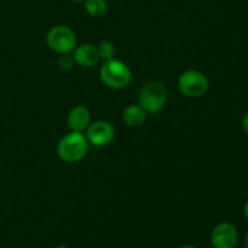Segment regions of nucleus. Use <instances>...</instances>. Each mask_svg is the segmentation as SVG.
Returning <instances> with one entry per match:
<instances>
[{
    "instance_id": "obj_16",
    "label": "nucleus",
    "mask_w": 248,
    "mask_h": 248,
    "mask_svg": "<svg viewBox=\"0 0 248 248\" xmlns=\"http://www.w3.org/2000/svg\"><path fill=\"white\" fill-rule=\"evenodd\" d=\"M178 248H196V247L193 246V245H182V246Z\"/></svg>"
},
{
    "instance_id": "obj_18",
    "label": "nucleus",
    "mask_w": 248,
    "mask_h": 248,
    "mask_svg": "<svg viewBox=\"0 0 248 248\" xmlns=\"http://www.w3.org/2000/svg\"><path fill=\"white\" fill-rule=\"evenodd\" d=\"M56 248H68V247H65V246H63V245H61V246H57Z\"/></svg>"
},
{
    "instance_id": "obj_5",
    "label": "nucleus",
    "mask_w": 248,
    "mask_h": 248,
    "mask_svg": "<svg viewBox=\"0 0 248 248\" xmlns=\"http://www.w3.org/2000/svg\"><path fill=\"white\" fill-rule=\"evenodd\" d=\"M46 43L52 51L57 53H69L77 46V35L69 28L60 24L48 31Z\"/></svg>"
},
{
    "instance_id": "obj_13",
    "label": "nucleus",
    "mask_w": 248,
    "mask_h": 248,
    "mask_svg": "<svg viewBox=\"0 0 248 248\" xmlns=\"http://www.w3.org/2000/svg\"><path fill=\"white\" fill-rule=\"evenodd\" d=\"M58 67L61 68L62 70H70L73 67H74V57H73L72 55H69V53H61V56L58 57Z\"/></svg>"
},
{
    "instance_id": "obj_15",
    "label": "nucleus",
    "mask_w": 248,
    "mask_h": 248,
    "mask_svg": "<svg viewBox=\"0 0 248 248\" xmlns=\"http://www.w3.org/2000/svg\"><path fill=\"white\" fill-rule=\"evenodd\" d=\"M244 216H245V218L248 220V201L245 203V206H244Z\"/></svg>"
},
{
    "instance_id": "obj_10",
    "label": "nucleus",
    "mask_w": 248,
    "mask_h": 248,
    "mask_svg": "<svg viewBox=\"0 0 248 248\" xmlns=\"http://www.w3.org/2000/svg\"><path fill=\"white\" fill-rule=\"evenodd\" d=\"M123 120L124 123L131 127H137L140 126L145 120H147V111L140 106H128L123 111Z\"/></svg>"
},
{
    "instance_id": "obj_3",
    "label": "nucleus",
    "mask_w": 248,
    "mask_h": 248,
    "mask_svg": "<svg viewBox=\"0 0 248 248\" xmlns=\"http://www.w3.org/2000/svg\"><path fill=\"white\" fill-rule=\"evenodd\" d=\"M167 102V90L159 81H150L144 85L138 96V103L147 113H159Z\"/></svg>"
},
{
    "instance_id": "obj_7",
    "label": "nucleus",
    "mask_w": 248,
    "mask_h": 248,
    "mask_svg": "<svg viewBox=\"0 0 248 248\" xmlns=\"http://www.w3.org/2000/svg\"><path fill=\"white\" fill-rule=\"evenodd\" d=\"M115 137L114 127L108 121H94L86 130V138L94 147H106L110 144Z\"/></svg>"
},
{
    "instance_id": "obj_11",
    "label": "nucleus",
    "mask_w": 248,
    "mask_h": 248,
    "mask_svg": "<svg viewBox=\"0 0 248 248\" xmlns=\"http://www.w3.org/2000/svg\"><path fill=\"white\" fill-rule=\"evenodd\" d=\"M85 10L90 16L99 18L106 15L108 5L106 0H85Z\"/></svg>"
},
{
    "instance_id": "obj_9",
    "label": "nucleus",
    "mask_w": 248,
    "mask_h": 248,
    "mask_svg": "<svg viewBox=\"0 0 248 248\" xmlns=\"http://www.w3.org/2000/svg\"><path fill=\"white\" fill-rule=\"evenodd\" d=\"M73 57H74L75 63H78L80 67L84 68L93 67L99 61L97 47L91 45V44H84V45H80L77 48H74Z\"/></svg>"
},
{
    "instance_id": "obj_14",
    "label": "nucleus",
    "mask_w": 248,
    "mask_h": 248,
    "mask_svg": "<svg viewBox=\"0 0 248 248\" xmlns=\"http://www.w3.org/2000/svg\"><path fill=\"white\" fill-rule=\"evenodd\" d=\"M242 128L245 130V132L248 133V113L245 114L244 119H242Z\"/></svg>"
},
{
    "instance_id": "obj_17",
    "label": "nucleus",
    "mask_w": 248,
    "mask_h": 248,
    "mask_svg": "<svg viewBox=\"0 0 248 248\" xmlns=\"http://www.w3.org/2000/svg\"><path fill=\"white\" fill-rule=\"evenodd\" d=\"M245 247L248 248V232H247V235H246V239H245Z\"/></svg>"
},
{
    "instance_id": "obj_12",
    "label": "nucleus",
    "mask_w": 248,
    "mask_h": 248,
    "mask_svg": "<svg viewBox=\"0 0 248 248\" xmlns=\"http://www.w3.org/2000/svg\"><path fill=\"white\" fill-rule=\"evenodd\" d=\"M97 51H98L99 60L104 61V62L114 60V57H115V47H114V45L110 41H102V43H99Z\"/></svg>"
},
{
    "instance_id": "obj_19",
    "label": "nucleus",
    "mask_w": 248,
    "mask_h": 248,
    "mask_svg": "<svg viewBox=\"0 0 248 248\" xmlns=\"http://www.w3.org/2000/svg\"><path fill=\"white\" fill-rule=\"evenodd\" d=\"M73 1H77V2H81V1H85V0H73Z\"/></svg>"
},
{
    "instance_id": "obj_1",
    "label": "nucleus",
    "mask_w": 248,
    "mask_h": 248,
    "mask_svg": "<svg viewBox=\"0 0 248 248\" xmlns=\"http://www.w3.org/2000/svg\"><path fill=\"white\" fill-rule=\"evenodd\" d=\"M89 140L82 132L72 131L60 140L57 145V154L64 162H78L87 154Z\"/></svg>"
},
{
    "instance_id": "obj_6",
    "label": "nucleus",
    "mask_w": 248,
    "mask_h": 248,
    "mask_svg": "<svg viewBox=\"0 0 248 248\" xmlns=\"http://www.w3.org/2000/svg\"><path fill=\"white\" fill-rule=\"evenodd\" d=\"M237 241L239 232L236 227L229 222L217 224L211 234V244L213 248H235Z\"/></svg>"
},
{
    "instance_id": "obj_2",
    "label": "nucleus",
    "mask_w": 248,
    "mask_h": 248,
    "mask_svg": "<svg viewBox=\"0 0 248 248\" xmlns=\"http://www.w3.org/2000/svg\"><path fill=\"white\" fill-rule=\"evenodd\" d=\"M102 82L113 90H121L128 86L132 80V73L126 63L119 60H110L104 62L99 72Z\"/></svg>"
},
{
    "instance_id": "obj_4",
    "label": "nucleus",
    "mask_w": 248,
    "mask_h": 248,
    "mask_svg": "<svg viewBox=\"0 0 248 248\" xmlns=\"http://www.w3.org/2000/svg\"><path fill=\"white\" fill-rule=\"evenodd\" d=\"M178 89L184 96L199 98L208 91V79L199 70H186L179 77Z\"/></svg>"
},
{
    "instance_id": "obj_8",
    "label": "nucleus",
    "mask_w": 248,
    "mask_h": 248,
    "mask_svg": "<svg viewBox=\"0 0 248 248\" xmlns=\"http://www.w3.org/2000/svg\"><path fill=\"white\" fill-rule=\"evenodd\" d=\"M68 126L75 132H84L91 124V114L84 106H78L70 110L67 118Z\"/></svg>"
}]
</instances>
